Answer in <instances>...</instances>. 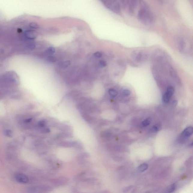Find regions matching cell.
I'll list each match as a JSON object with an SVG mask.
<instances>
[{"instance_id":"cell-1","label":"cell","mask_w":193,"mask_h":193,"mask_svg":"<svg viewBox=\"0 0 193 193\" xmlns=\"http://www.w3.org/2000/svg\"><path fill=\"white\" fill-rule=\"evenodd\" d=\"M138 20L143 24L150 26L152 24L154 20V15L148 8H143L138 11L137 14Z\"/></svg>"},{"instance_id":"cell-2","label":"cell","mask_w":193,"mask_h":193,"mask_svg":"<svg viewBox=\"0 0 193 193\" xmlns=\"http://www.w3.org/2000/svg\"><path fill=\"white\" fill-rule=\"evenodd\" d=\"M122 3L128 9L129 12L133 13L138 5L139 0H122Z\"/></svg>"},{"instance_id":"cell-3","label":"cell","mask_w":193,"mask_h":193,"mask_svg":"<svg viewBox=\"0 0 193 193\" xmlns=\"http://www.w3.org/2000/svg\"><path fill=\"white\" fill-rule=\"evenodd\" d=\"M174 93V89L172 86L167 88V91L163 96V101L165 103H168Z\"/></svg>"},{"instance_id":"cell-4","label":"cell","mask_w":193,"mask_h":193,"mask_svg":"<svg viewBox=\"0 0 193 193\" xmlns=\"http://www.w3.org/2000/svg\"><path fill=\"white\" fill-rule=\"evenodd\" d=\"M14 178L17 182L20 183L26 184L29 182V178L23 173H17L14 175Z\"/></svg>"},{"instance_id":"cell-5","label":"cell","mask_w":193,"mask_h":193,"mask_svg":"<svg viewBox=\"0 0 193 193\" xmlns=\"http://www.w3.org/2000/svg\"><path fill=\"white\" fill-rule=\"evenodd\" d=\"M193 134V127L191 126L185 128L182 132V135L185 138L189 137Z\"/></svg>"},{"instance_id":"cell-6","label":"cell","mask_w":193,"mask_h":193,"mask_svg":"<svg viewBox=\"0 0 193 193\" xmlns=\"http://www.w3.org/2000/svg\"><path fill=\"white\" fill-rule=\"evenodd\" d=\"M75 145V143L70 142V141H69V142H68V141L62 142L59 144V145L60 146L64 147H71L74 146Z\"/></svg>"},{"instance_id":"cell-7","label":"cell","mask_w":193,"mask_h":193,"mask_svg":"<svg viewBox=\"0 0 193 193\" xmlns=\"http://www.w3.org/2000/svg\"><path fill=\"white\" fill-rule=\"evenodd\" d=\"M148 165L146 164H145V163H144V164H141V165H140L139 166V167H138V170L139 172H144V171H145L148 169Z\"/></svg>"},{"instance_id":"cell-8","label":"cell","mask_w":193,"mask_h":193,"mask_svg":"<svg viewBox=\"0 0 193 193\" xmlns=\"http://www.w3.org/2000/svg\"><path fill=\"white\" fill-rule=\"evenodd\" d=\"M176 188V185L175 184H172L168 188L167 192L168 193L173 192L175 191Z\"/></svg>"},{"instance_id":"cell-9","label":"cell","mask_w":193,"mask_h":193,"mask_svg":"<svg viewBox=\"0 0 193 193\" xmlns=\"http://www.w3.org/2000/svg\"><path fill=\"white\" fill-rule=\"evenodd\" d=\"M151 119L149 118L145 119L143 121V122L142 124L143 126H148L151 123Z\"/></svg>"},{"instance_id":"cell-10","label":"cell","mask_w":193,"mask_h":193,"mask_svg":"<svg viewBox=\"0 0 193 193\" xmlns=\"http://www.w3.org/2000/svg\"><path fill=\"white\" fill-rule=\"evenodd\" d=\"M109 94L111 97H114L117 95V91L113 89H110L108 91Z\"/></svg>"},{"instance_id":"cell-11","label":"cell","mask_w":193,"mask_h":193,"mask_svg":"<svg viewBox=\"0 0 193 193\" xmlns=\"http://www.w3.org/2000/svg\"><path fill=\"white\" fill-rule=\"evenodd\" d=\"M4 135L6 136L11 137L13 136V132L9 129H6L4 131Z\"/></svg>"},{"instance_id":"cell-12","label":"cell","mask_w":193,"mask_h":193,"mask_svg":"<svg viewBox=\"0 0 193 193\" xmlns=\"http://www.w3.org/2000/svg\"><path fill=\"white\" fill-rule=\"evenodd\" d=\"M100 1L106 7L114 0H100Z\"/></svg>"},{"instance_id":"cell-13","label":"cell","mask_w":193,"mask_h":193,"mask_svg":"<svg viewBox=\"0 0 193 193\" xmlns=\"http://www.w3.org/2000/svg\"><path fill=\"white\" fill-rule=\"evenodd\" d=\"M159 127L158 125H156L153 126L152 128L151 129L150 131L151 132H157L159 130Z\"/></svg>"},{"instance_id":"cell-14","label":"cell","mask_w":193,"mask_h":193,"mask_svg":"<svg viewBox=\"0 0 193 193\" xmlns=\"http://www.w3.org/2000/svg\"><path fill=\"white\" fill-rule=\"evenodd\" d=\"M122 93H123V95L124 96H125V97H127L130 95L131 92L129 90L125 89L123 90V92H122Z\"/></svg>"},{"instance_id":"cell-15","label":"cell","mask_w":193,"mask_h":193,"mask_svg":"<svg viewBox=\"0 0 193 193\" xmlns=\"http://www.w3.org/2000/svg\"><path fill=\"white\" fill-rule=\"evenodd\" d=\"M38 125L39 127H44L45 125V122L43 120L40 121L38 122Z\"/></svg>"},{"instance_id":"cell-16","label":"cell","mask_w":193,"mask_h":193,"mask_svg":"<svg viewBox=\"0 0 193 193\" xmlns=\"http://www.w3.org/2000/svg\"><path fill=\"white\" fill-rule=\"evenodd\" d=\"M94 56L97 58H100L102 56V53L100 52H97L95 53L94 54Z\"/></svg>"},{"instance_id":"cell-17","label":"cell","mask_w":193,"mask_h":193,"mask_svg":"<svg viewBox=\"0 0 193 193\" xmlns=\"http://www.w3.org/2000/svg\"><path fill=\"white\" fill-rule=\"evenodd\" d=\"M100 65L101 67H105L107 66V63L104 60H101L100 62Z\"/></svg>"},{"instance_id":"cell-18","label":"cell","mask_w":193,"mask_h":193,"mask_svg":"<svg viewBox=\"0 0 193 193\" xmlns=\"http://www.w3.org/2000/svg\"><path fill=\"white\" fill-rule=\"evenodd\" d=\"M32 118H29L28 119H26L24 120V122L25 123H29V122H30L31 121H32Z\"/></svg>"},{"instance_id":"cell-19","label":"cell","mask_w":193,"mask_h":193,"mask_svg":"<svg viewBox=\"0 0 193 193\" xmlns=\"http://www.w3.org/2000/svg\"><path fill=\"white\" fill-rule=\"evenodd\" d=\"M189 146H193V142L192 143H191V144H189Z\"/></svg>"},{"instance_id":"cell-20","label":"cell","mask_w":193,"mask_h":193,"mask_svg":"<svg viewBox=\"0 0 193 193\" xmlns=\"http://www.w3.org/2000/svg\"><path fill=\"white\" fill-rule=\"evenodd\" d=\"M158 1H162V0H158Z\"/></svg>"}]
</instances>
